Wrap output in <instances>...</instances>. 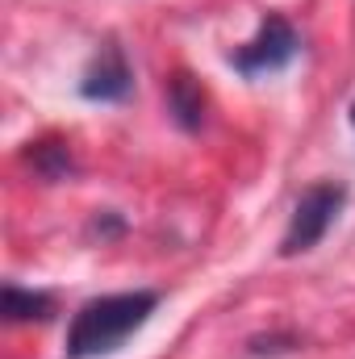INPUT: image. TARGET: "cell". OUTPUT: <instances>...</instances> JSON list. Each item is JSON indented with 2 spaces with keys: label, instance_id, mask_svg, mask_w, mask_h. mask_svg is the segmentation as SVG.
Listing matches in <instances>:
<instances>
[{
  "label": "cell",
  "instance_id": "5b68a950",
  "mask_svg": "<svg viewBox=\"0 0 355 359\" xmlns=\"http://www.w3.org/2000/svg\"><path fill=\"white\" fill-rule=\"evenodd\" d=\"M168 109H172V117L184 130H201V121H205V88L188 72H176L168 80Z\"/></svg>",
  "mask_w": 355,
  "mask_h": 359
},
{
  "label": "cell",
  "instance_id": "7a4b0ae2",
  "mask_svg": "<svg viewBox=\"0 0 355 359\" xmlns=\"http://www.w3.org/2000/svg\"><path fill=\"white\" fill-rule=\"evenodd\" d=\"M343 201H347V188L335 184V180H322V184L305 188L301 201H297V209H293V217H288V230L280 238V255H305V251H314L326 238V230L335 226Z\"/></svg>",
  "mask_w": 355,
  "mask_h": 359
},
{
  "label": "cell",
  "instance_id": "3957f363",
  "mask_svg": "<svg viewBox=\"0 0 355 359\" xmlns=\"http://www.w3.org/2000/svg\"><path fill=\"white\" fill-rule=\"evenodd\" d=\"M297 46H301V42H297L293 25H288L284 17H264L260 29H255V38H251L247 46H239V50L230 55V63H234L239 76L260 80V76H272V72L288 67V63L297 59Z\"/></svg>",
  "mask_w": 355,
  "mask_h": 359
},
{
  "label": "cell",
  "instance_id": "277c9868",
  "mask_svg": "<svg viewBox=\"0 0 355 359\" xmlns=\"http://www.w3.org/2000/svg\"><path fill=\"white\" fill-rule=\"evenodd\" d=\"M130 88H134V72H130L121 46H117V42H105V46L96 50V59L88 63L84 80H80V96L109 104V100H126Z\"/></svg>",
  "mask_w": 355,
  "mask_h": 359
},
{
  "label": "cell",
  "instance_id": "52a82bcc",
  "mask_svg": "<svg viewBox=\"0 0 355 359\" xmlns=\"http://www.w3.org/2000/svg\"><path fill=\"white\" fill-rule=\"evenodd\" d=\"M25 159L34 163V172L42 180H63L72 172V151L63 142H29Z\"/></svg>",
  "mask_w": 355,
  "mask_h": 359
},
{
  "label": "cell",
  "instance_id": "8992f818",
  "mask_svg": "<svg viewBox=\"0 0 355 359\" xmlns=\"http://www.w3.org/2000/svg\"><path fill=\"white\" fill-rule=\"evenodd\" d=\"M55 313V297L51 292H34L21 284H4V318L8 322H46Z\"/></svg>",
  "mask_w": 355,
  "mask_h": 359
},
{
  "label": "cell",
  "instance_id": "6da1fadb",
  "mask_svg": "<svg viewBox=\"0 0 355 359\" xmlns=\"http://www.w3.org/2000/svg\"><path fill=\"white\" fill-rule=\"evenodd\" d=\"M159 297L147 292V288H134V292H113V297H92L76 309L72 326H67V343H63V355L67 359H100L113 355L126 347L130 334H138L151 313H155Z\"/></svg>",
  "mask_w": 355,
  "mask_h": 359
},
{
  "label": "cell",
  "instance_id": "ba28073f",
  "mask_svg": "<svg viewBox=\"0 0 355 359\" xmlns=\"http://www.w3.org/2000/svg\"><path fill=\"white\" fill-rule=\"evenodd\" d=\"M351 126H355V104H351Z\"/></svg>",
  "mask_w": 355,
  "mask_h": 359
}]
</instances>
